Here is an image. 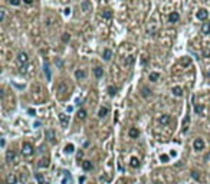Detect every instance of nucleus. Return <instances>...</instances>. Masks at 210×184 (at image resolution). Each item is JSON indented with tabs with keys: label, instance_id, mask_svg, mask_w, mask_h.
<instances>
[{
	"label": "nucleus",
	"instance_id": "72a5a7b5",
	"mask_svg": "<svg viewBox=\"0 0 210 184\" xmlns=\"http://www.w3.org/2000/svg\"><path fill=\"white\" fill-rule=\"evenodd\" d=\"M111 16H112V13L109 12V10H105V12L102 13V17H105V19H111Z\"/></svg>",
	"mask_w": 210,
	"mask_h": 184
},
{
	"label": "nucleus",
	"instance_id": "473e14b6",
	"mask_svg": "<svg viewBox=\"0 0 210 184\" xmlns=\"http://www.w3.org/2000/svg\"><path fill=\"white\" fill-rule=\"evenodd\" d=\"M74 150H75L74 144H68V145L65 147V151H66V153H74Z\"/></svg>",
	"mask_w": 210,
	"mask_h": 184
},
{
	"label": "nucleus",
	"instance_id": "c756f323",
	"mask_svg": "<svg viewBox=\"0 0 210 184\" xmlns=\"http://www.w3.org/2000/svg\"><path fill=\"white\" fill-rule=\"evenodd\" d=\"M130 137L131 138H137V137H138V130H137V128H131V130H130Z\"/></svg>",
	"mask_w": 210,
	"mask_h": 184
},
{
	"label": "nucleus",
	"instance_id": "39448f33",
	"mask_svg": "<svg viewBox=\"0 0 210 184\" xmlns=\"http://www.w3.org/2000/svg\"><path fill=\"white\" fill-rule=\"evenodd\" d=\"M207 16H209V12H207L206 9H200L196 12V17H197L199 20H203V22H206L207 20Z\"/></svg>",
	"mask_w": 210,
	"mask_h": 184
},
{
	"label": "nucleus",
	"instance_id": "a19ab883",
	"mask_svg": "<svg viewBox=\"0 0 210 184\" xmlns=\"http://www.w3.org/2000/svg\"><path fill=\"white\" fill-rule=\"evenodd\" d=\"M62 39H63V42H68V40H69V35H68V33H63Z\"/></svg>",
	"mask_w": 210,
	"mask_h": 184
},
{
	"label": "nucleus",
	"instance_id": "f03ea898",
	"mask_svg": "<svg viewBox=\"0 0 210 184\" xmlns=\"http://www.w3.org/2000/svg\"><path fill=\"white\" fill-rule=\"evenodd\" d=\"M55 89H56V95H59V97H62V98H63V97L66 95V92H68V89H69V88H68V85H66V82L61 81L58 85H56V88H55Z\"/></svg>",
	"mask_w": 210,
	"mask_h": 184
},
{
	"label": "nucleus",
	"instance_id": "bb28decb",
	"mask_svg": "<svg viewBox=\"0 0 210 184\" xmlns=\"http://www.w3.org/2000/svg\"><path fill=\"white\" fill-rule=\"evenodd\" d=\"M45 22H46V26H52L53 23H56V19H55V16L50 15L49 19H45Z\"/></svg>",
	"mask_w": 210,
	"mask_h": 184
},
{
	"label": "nucleus",
	"instance_id": "c85d7f7f",
	"mask_svg": "<svg viewBox=\"0 0 210 184\" xmlns=\"http://www.w3.org/2000/svg\"><path fill=\"white\" fill-rule=\"evenodd\" d=\"M35 177H36V181H37V184H45V178H43V175L40 174V173H37V174L35 175Z\"/></svg>",
	"mask_w": 210,
	"mask_h": 184
},
{
	"label": "nucleus",
	"instance_id": "1a4fd4ad",
	"mask_svg": "<svg viewBox=\"0 0 210 184\" xmlns=\"http://www.w3.org/2000/svg\"><path fill=\"white\" fill-rule=\"evenodd\" d=\"M171 121V117L170 115H167V114H164V115L160 117V119H158V122H160L161 125H168Z\"/></svg>",
	"mask_w": 210,
	"mask_h": 184
},
{
	"label": "nucleus",
	"instance_id": "9d476101",
	"mask_svg": "<svg viewBox=\"0 0 210 184\" xmlns=\"http://www.w3.org/2000/svg\"><path fill=\"white\" fill-rule=\"evenodd\" d=\"M183 92H184V91H183V88H180V86H173L171 88V94L174 95V97H183Z\"/></svg>",
	"mask_w": 210,
	"mask_h": 184
},
{
	"label": "nucleus",
	"instance_id": "ea45409f",
	"mask_svg": "<svg viewBox=\"0 0 210 184\" xmlns=\"http://www.w3.org/2000/svg\"><path fill=\"white\" fill-rule=\"evenodd\" d=\"M192 177H193V178H197V180H199V177H200V174H199L197 171H193V173H192Z\"/></svg>",
	"mask_w": 210,
	"mask_h": 184
},
{
	"label": "nucleus",
	"instance_id": "58836bf2",
	"mask_svg": "<svg viewBox=\"0 0 210 184\" xmlns=\"http://www.w3.org/2000/svg\"><path fill=\"white\" fill-rule=\"evenodd\" d=\"M4 16H6V10L2 9V13H0V20H2V22L4 20Z\"/></svg>",
	"mask_w": 210,
	"mask_h": 184
},
{
	"label": "nucleus",
	"instance_id": "aec40b11",
	"mask_svg": "<svg viewBox=\"0 0 210 184\" xmlns=\"http://www.w3.org/2000/svg\"><path fill=\"white\" fill-rule=\"evenodd\" d=\"M188 125H190V117H186V119L183 121V132H187L188 131Z\"/></svg>",
	"mask_w": 210,
	"mask_h": 184
},
{
	"label": "nucleus",
	"instance_id": "4468645a",
	"mask_svg": "<svg viewBox=\"0 0 210 184\" xmlns=\"http://www.w3.org/2000/svg\"><path fill=\"white\" fill-rule=\"evenodd\" d=\"M17 183V177L15 174H9L6 177V184H16Z\"/></svg>",
	"mask_w": 210,
	"mask_h": 184
},
{
	"label": "nucleus",
	"instance_id": "20e7f679",
	"mask_svg": "<svg viewBox=\"0 0 210 184\" xmlns=\"http://www.w3.org/2000/svg\"><path fill=\"white\" fill-rule=\"evenodd\" d=\"M29 62V56H28V53L26 52H20L17 55V63H19V66H22L23 68V65H26V63Z\"/></svg>",
	"mask_w": 210,
	"mask_h": 184
},
{
	"label": "nucleus",
	"instance_id": "cd10ccee",
	"mask_svg": "<svg viewBox=\"0 0 210 184\" xmlns=\"http://www.w3.org/2000/svg\"><path fill=\"white\" fill-rule=\"evenodd\" d=\"M48 165H49V158H42L40 160V162H39V167H42V168H43V167H48Z\"/></svg>",
	"mask_w": 210,
	"mask_h": 184
},
{
	"label": "nucleus",
	"instance_id": "4c0bfd02",
	"mask_svg": "<svg viewBox=\"0 0 210 184\" xmlns=\"http://www.w3.org/2000/svg\"><path fill=\"white\" fill-rule=\"evenodd\" d=\"M9 3L12 4V6H19V4H20V0H9Z\"/></svg>",
	"mask_w": 210,
	"mask_h": 184
},
{
	"label": "nucleus",
	"instance_id": "9b49d317",
	"mask_svg": "<svg viewBox=\"0 0 210 184\" xmlns=\"http://www.w3.org/2000/svg\"><path fill=\"white\" fill-rule=\"evenodd\" d=\"M45 137L48 138V141H50V142H55V131H52V130H48L46 132H45Z\"/></svg>",
	"mask_w": 210,
	"mask_h": 184
},
{
	"label": "nucleus",
	"instance_id": "37998d69",
	"mask_svg": "<svg viewBox=\"0 0 210 184\" xmlns=\"http://www.w3.org/2000/svg\"><path fill=\"white\" fill-rule=\"evenodd\" d=\"M204 75H206L207 79H210V68H207V71H206V73H204Z\"/></svg>",
	"mask_w": 210,
	"mask_h": 184
},
{
	"label": "nucleus",
	"instance_id": "0eeeda50",
	"mask_svg": "<svg viewBox=\"0 0 210 184\" xmlns=\"http://www.w3.org/2000/svg\"><path fill=\"white\" fill-rule=\"evenodd\" d=\"M6 161L7 162H16V161H17V158H16V153L13 150H9L6 153Z\"/></svg>",
	"mask_w": 210,
	"mask_h": 184
},
{
	"label": "nucleus",
	"instance_id": "f3484780",
	"mask_svg": "<svg viewBox=\"0 0 210 184\" xmlns=\"http://www.w3.org/2000/svg\"><path fill=\"white\" fill-rule=\"evenodd\" d=\"M81 7H82V10H83V12H89V10H91V7H92V6H91V3L88 2V0H83L82 3H81Z\"/></svg>",
	"mask_w": 210,
	"mask_h": 184
},
{
	"label": "nucleus",
	"instance_id": "4be33fe9",
	"mask_svg": "<svg viewBox=\"0 0 210 184\" xmlns=\"http://www.w3.org/2000/svg\"><path fill=\"white\" fill-rule=\"evenodd\" d=\"M82 168L85 170V171H89V170H92V162H91V161H83L82 162Z\"/></svg>",
	"mask_w": 210,
	"mask_h": 184
},
{
	"label": "nucleus",
	"instance_id": "6e6552de",
	"mask_svg": "<svg viewBox=\"0 0 210 184\" xmlns=\"http://www.w3.org/2000/svg\"><path fill=\"white\" fill-rule=\"evenodd\" d=\"M59 121H61L62 127L66 128V127H68V124H69V117L66 115V114H59Z\"/></svg>",
	"mask_w": 210,
	"mask_h": 184
},
{
	"label": "nucleus",
	"instance_id": "c9c22d12",
	"mask_svg": "<svg viewBox=\"0 0 210 184\" xmlns=\"http://www.w3.org/2000/svg\"><path fill=\"white\" fill-rule=\"evenodd\" d=\"M45 73H46V76H48V79H50V72H49V66L45 63Z\"/></svg>",
	"mask_w": 210,
	"mask_h": 184
},
{
	"label": "nucleus",
	"instance_id": "e433bc0d",
	"mask_svg": "<svg viewBox=\"0 0 210 184\" xmlns=\"http://www.w3.org/2000/svg\"><path fill=\"white\" fill-rule=\"evenodd\" d=\"M108 92H109V95H115V94H117V89H115L114 86H109L108 88Z\"/></svg>",
	"mask_w": 210,
	"mask_h": 184
},
{
	"label": "nucleus",
	"instance_id": "ddd939ff",
	"mask_svg": "<svg viewBox=\"0 0 210 184\" xmlns=\"http://www.w3.org/2000/svg\"><path fill=\"white\" fill-rule=\"evenodd\" d=\"M168 20H170L171 23H177V22L180 20V15H179L177 12H173L170 16H168Z\"/></svg>",
	"mask_w": 210,
	"mask_h": 184
},
{
	"label": "nucleus",
	"instance_id": "2f4dec72",
	"mask_svg": "<svg viewBox=\"0 0 210 184\" xmlns=\"http://www.w3.org/2000/svg\"><path fill=\"white\" fill-rule=\"evenodd\" d=\"M190 63H192V60H190V58H187V56H186V58H183V59H181V65H184V66H188V65H190Z\"/></svg>",
	"mask_w": 210,
	"mask_h": 184
},
{
	"label": "nucleus",
	"instance_id": "a878e982",
	"mask_svg": "<svg viewBox=\"0 0 210 184\" xmlns=\"http://www.w3.org/2000/svg\"><path fill=\"white\" fill-rule=\"evenodd\" d=\"M130 164H131V167L137 168V167L140 165V160H138V158H135V157H133V158H131V161H130Z\"/></svg>",
	"mask_w": 210,
	"mask_h": 184
},
{
	"label": "nucleus",
	"instance_id": "423d86ee",
	"mask_svg": "<svg viewBox=\"0 0 210 184\" xmlns=\"http://www.w3.org/2000/svg\"><path fill=\"white\" fill-rule=\"evenodd\" d=\"M193 147H194L196 151H201L204 148V141L201 140V138H196L194 142H193Z\"/></svg>",
	"mask_w": 210,
	"mask_h": 184
},
{
	"label": "nucleus",
	"instance_id": "a211bd4d",
	"mask_svg": "<svg viewBox=\"0 0 210 184\" xmlns=\"http://www.w3.org/2000/svg\"><path fill=\"white\" fill-rule=\"evenodd\" d=\"M102 58H104L105 60H111V58H112V50L111 49H105L104 53H102Z\"/></svg>",
	"mask_w": 210,
	"mask_h": 184
},
{
	"label": "nucleus",
	"instance_id": "f257e3e1",
	"mask_svg": "<svg viewBox=\"0 0 210 184\" xmlns=\"http://www.w3.org/2000/svg\"><path fill=\"white\" fill-rule=\"evenodd\" d=\"M30 95H32V99L35 101V102L37 104H42L46 101L48 98V92L46 89H45L43 85H40V84H33L30 88Z\"/></svg>",
	"mask_w": 210,
	"mask_h": 184
},
{
	"label": "nucleus",
	"instance_id": "f704fd0d",
	"mask_svg": "<svg viewBox=\"0 0 210 184\" xmlns=\"http://www.w3.org/2000/svg\"><path fill=\"white\" fill-rule=\"evenodd\" d=\"M203 56L204 58H210V47H206V49L203 50Z\"/></svg>",
	"mask_w": 210,
	"mask_h": 184
},
{
	"label": "nucleus",
	"instance_id": "f8f14e48",
	"mask_svg": "<svg viewBox=\"0 0 210 184\" xmlns=\"http://www.w3.org/2000/svg\"><path fill=\"white\" fill-rule=\"evenodd\" d=\"M75 76H76V79H85L87 78V72L83 71V69H76V72H75Z\"/></svg>",
	"mask_w": 210,
	"mask_h": 184
},
{
	"label": "nucleus",
	"instance_id": "7ed1b4c3",
	"mask_svg": "<svg viewBox=\"0 0 210 184\" xmlns=\"http://www.w3.org/2000/svg\"><path fill=\"white\" fill-rule=\"evenodd\" d=\"M33 151H35V148H33V145H32L30 142H23L22 144V154L25 157L32 155V154H33Z\"/></svg>",
	"mask_w": 210,
	"mask_h": 184
},
{
	"label": "nucleus",
	"instance_id": "c03bdc74",
	"mask_svg": "<svg viewBox=\"0 0 210 184\" xmlns=\"http://www.w3.org/2000/svg\"><path fill=\"white\" fill-rule=\"evenodd\" d=\"M23 3H26V4H32V3H33V0H23Z\"/></svg>",
	"mask_w": 210,
	"mask_h": 184
},
{
	"label": "nucleus",
	"instance_id": "7c9ffc66",
	"mask_svg": "<svg viewBox=\"0 0 210 184\" xmlns=\"http://www.w3.org/2000/svg\"><path fill=\"white\" fill-rule=\"evenodd\" d=\"M150 95H151V91H150L148 88H142V97H144V98H148Z\"/></svg>",
	"mask_w": 210,
	"mask_h": 184
},
{
	"label": "nucleus",
	"instance_id": "412c9836",
	"mask_svg": "<svg viewBox=\"0 0 210 184\" xmlns=\"http://www.w3.org/2000/svg\"><path fill=\"white\" fill-rule=\"evenodd\" d=\"M158 78H160V75H158L157 72H151V73L148 75V79H150L151 82H157Z\"/></svg>",
	"mask_w": 210,
	"mask_h": 184
},
{
	"label": "nucleus",
	"instance_id": "dca6fc26",
	"mask_svg": "<svg viewBox=\"0 0 210 184\" xmlns=\"http://www.w3.org/2000/svg\"><path fill=\"white\" fill-rule=\"evenodd\" d=\"M201 32H203V35H209L210 33V23L207 22V20L201 25Z\"/></svg>",
	"mask_w": 210,
	"mask_h": 184
},
{
	"label": "nucleus",
	"instance_id": "393cba45",
	"mask_svg": "<svg viewBox=\"0 0 210 184\" xmlns=\"http://www.w3.org/2000/svg\"><path fill=\"white\" fill-rule=\"evenodd\" d=\"M94 73H95V76H96V78H101V76L104 75V71H102V69L99 68V66H96V68L94 69Z\"/></svg>",
	"mask_w": 210,
	"mask_h": 184
},
{
	"label": "nucleus",
	"instance_id": "5701e85b",
	"mask_svg": "<svg viewBox=\"0 0 210 184\" xmlns=\"http://www.w3.org/2000/svg\"><path fill=\"white\" fill-rule=\"evenodd\" d=\"M76 115H78V119H81V121H82V119L87 118V111H85V109H79Z\"/></svg>",
	"mask_w": 210,
	"mask_h": 184
},
{
	"label": "nucleus",
	"instance_id": "79ce46f5",
	"mask_svg": "<svg viewBox=\"0 0 210 184\" xmlns=\"http://www.w3.org/2000/svg\"><path fill=\"white\" fill-rule=\"evenodd\" d=\"M160 158H161V161H163V162H167V161H168V157H167V155H164V154L160 157Z\"/></svg>",
	"mask_w": 210,
	"mask_h": 184
},
{
	"label": "nucleus",
	"instance_id": "6ab92c4d",
	"mask_svg": "<svg viewBox=\"0 0 210 184\" xmlns=\"http://www.w3.org/2000/svg\"><path fill=\"white\" fill-rule=\"evenodd\" d=\"M193 109H194V112L197 114V115H201V114H203V111H204L203 105H200V104H194V106H193Z\"/></svg>",
	"mask_w": 210,
	"mask_h": 184
},
{
	"label": "nucleus",
	"instance_id": "b1692460",
	"mask_svg": "<svg viewBox=\"0 0 210 184\" xmlns=\"http://www.w3.org/2000/svg\"><path fill=\"white\" fill-rule=\"evenodd\" d=\"M22 72H25L26 75H32L33 73V65H29L28 68H22Z\"/></svg>",
	"mask_w": 210,
	"mask_h": 184
},
{
	"label": "nucleus",
	"instance_id": "2eb2a0df",
	"mask_svg": "<svg viewBox=\"0 0 210 184\" xmlns=\"http://www.w3.org/2000/svg\"><path fill=\"white\" fill-rule=\"evenodd\" d=\"M108 112H109L108 106H102V108L99 109V112H98V117H99V118H104V117L108 115Z\"/></svg>",
	"mask_w": 210,
	"mask_h": 184
}]
</instances>
